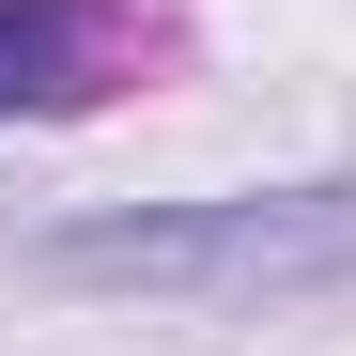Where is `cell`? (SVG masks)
<instances>
[{"label": "cell", "mask_w": 356, "mask_h": 356, "mask_svg": "<svg viewBox=\"0 0 356 356\" xmlns=\"http://www.w3.org/2000/svg\"><path fill=\"white\" fill-rule=\"evenodd\" d=\"M108 78H124L108 0H0V108H93Z\"/></svg>", "instance_id": "2"}, {"label": "cell", "mask_w": 356, "mask_h": 356, "mask_svg": "<svg viewBox=\"0 0 356 356\" xmlns=\"http://www.w3.org/2000/svg\"><path fill=\"white\" fill-rule=\"evenodd\" d=\"M63 279L108 294H294L356 264V186H232V202H140V217H78L47 232Z\"/></svg>", "instance_id": "1"}]
</instances>
